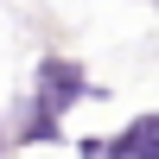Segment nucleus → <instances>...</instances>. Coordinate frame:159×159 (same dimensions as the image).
Returning <instances> with one entry per match:
<instances>
[{"label": "nucleus", "mask_w": 159, "mask_h": 159, "mask_svg": "<svg viewBox=\"0 0 159 159\" xmlns=\"http://www.w3.org/2000/svg\"><path fill=\"white\" fill-rule=\"evenodd\" d=\"M102 159H159V115H140L115 140H102Z\"/></svg>", "instance_id": "7ed1b4c3"}, {"label": "nucleus", "mask_w": 159, "mask_h": 159, "mask_svg": "<svg viewBox=\"0 0 159 159\" xmlns=\"http://www.w3.org/2000/svg\"><path fill=\"white\" fill-rule=\"evenodd\" d=\"M32 96L45 102V108H57V115H70L76 102H96V96H108V89H96L89 83V70L76 57H38V70H32Z\"/></svg>", "instance_id": "f257e3e1"}, {"label": "nucleus", "mask_w": 159, "mask_h": 159, "mask_svg": "<svg viewBox=\"0 0 159 159\" xmlns=\"http://www.w3.org/2000/svg\"><path fill=\"white\" fill-rule=\"evenodd\" d=\"M7 147H13V140H7V108H0V159H7Z\"/></svg>", "instance_id": "20e7f679"}, {"label": "nucleus", "mask_w": 159, "mask_h": 159, "mask_svg": "<svg viewBox=\"0 0 159 159\" xmlns=\"http://www.w3.org/2000/svg\"><path fill=\"white\" fill-rule=\"evenodd\" d=\"M7 140L13 147H57V140H70V134H64V115L45 108V102L25 89V96L7 108Z\"/></svg>", "instance_id": "f03ea898"}]
</instances>
